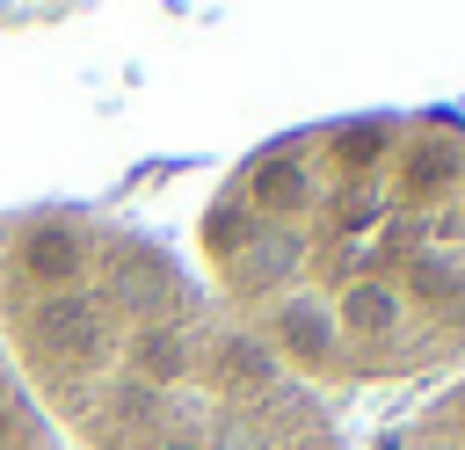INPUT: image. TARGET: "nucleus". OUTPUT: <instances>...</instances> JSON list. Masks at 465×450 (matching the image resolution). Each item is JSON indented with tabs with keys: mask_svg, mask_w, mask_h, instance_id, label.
Segmentation results:
<instances>
[{
	"mask_svg": "<svg viewBox=\"0 0 465 450\" xmlns=\"http://www.w3.org/2000/svg\"><path fill=\"white\" fill-rule=\"evenodd\" d=\"M196 276L312 392L465 370V123L378 109L254 145L196 218Z\"/></svg>",
	"mask_w": 465,
	"mask_h": 450,
	"instance_id": "1",
	"label": "nucleus"
},
{
	"mask_svg": "<svg viewBox=\"0 0 465 450\" xmlns=\"http://www.w3.org/2000/svg\"><path fill=\"white\" fill-rule=\"evenodd\" d=\"M0 450H73L65 435H58V421L29 399V385L15 377V363H7V348H0Z\"/></svg>",
	"mask_w": 465,
	"mask_h": 450,
	"instance_id": "3",
	"label": "nucleus"
},
{
	"mask_svg": "<svg viewBox=\"0 0 465 450\" xmlns=\"http://www.w3.org/2000/svg\"><path fill=\"white\" fill-rule=\"evenodd\" d=\"M0 348L73 450H349L327 399L109 210L0 218Z\"/></svg>",
	"mask_w": 465,
	"mask_h": 450,
	"instance_id": "2",
	"label": "nucleus"
},
{
	"mask_svg": "<svg viewBox=\"0 0 465 450\" xmlns=\"http://www.w3.org/2000/svg\"><path fill=\"white\" fill-rule=\"evenodd\" d=\"M392 450H465V370L392 435Z\"/></svg>",
	"mask_w": 465,
	"mask_h": 450,
	"instance_id": "4",
	"label": "nucleus"
}]
</instances>
